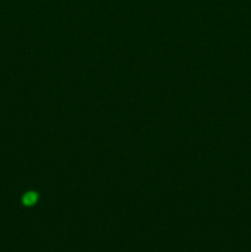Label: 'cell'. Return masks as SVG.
<instances>
[{
	"label": "cell",
	"instance_id": "6da1fadb",
	"mask_svg": "<svg viewBox=\"0 0 251 252\" xmlns=\"http://www.w3.org/2000/svg\"><path fill=\"white\" fill-rule=\"evenodd\" d=\"M34 201H36V194L33 193H29L26 196V198H25V203L26 204H32Z\"/></svg>",
	"mask_w": 251,
	"mask_h": 252
}]
</instances>
